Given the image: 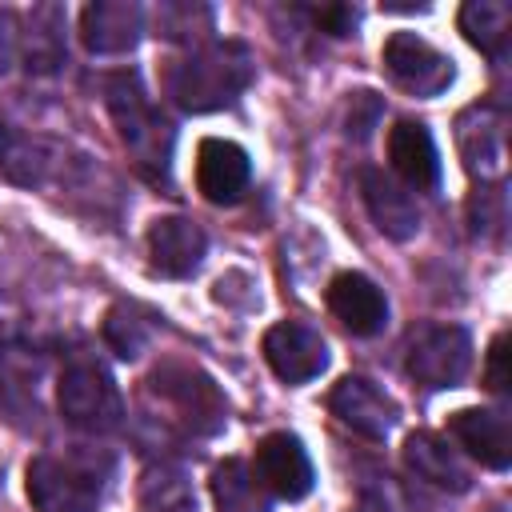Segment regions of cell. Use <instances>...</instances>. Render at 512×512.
Wrapping results in <instances>:
<instances>
[{"instance_id":"cell-1","label":"cell","mask_w":512,"mask_h":512,"mask_svg":"<svg viewBox=\"0 0 512 512\" xmlns=\"http://www.w3.org/2000/svg\"><path fill=\"white\" fill-rule=\"evenodd\" d=\"M252 80V56L244 44L224 40V44H200L192 56H184L172 76L168 92L184 112H216L232 104Z\"/></svg>"},{"instance_id":"cell-2","label":"cell","mask_w":512,"mask_h":512,"mask_svg":"<svg viewBox=\"0 0 512 512\" xmlns=\"http://www.w3.org/2000/svg\"><path fill=\"white\" fill-rule=\"evenodd\" d=\"M104 96H108V112L120 128V140L128 144V152L136 156V164L148 176H164L168 160H172V124L152 108L144 84L136 72H116L104 80Z\"/></svg>"},{"instance_id":"cell-3","label":"cell","mask_w":512,"mask_h":512,"mask_svg":"<svg viewBox=\"0 0 512 512\" xmlns=\"http://www.w3.org/2000/svg\"><path fill=\"white\" fill-rule=\"evenodd\" d=\"M108 460L96 456H36L28 464V496L40 512H96L104 496Z\"/></svg>"},{"instance_id":"cell-4","label":"cell","mask_w":512,"mask_h":512,"mask_svg":"<svg viewBox=\"0 0 512 512\" xmlns=\"http://www.w3.org/2000/svg\"><path fill=\"white\" fill-rule=\"evenodd\" d=\"M56 404H60V416L80 432H112L120 428V416H124L120 392L96 360H72L60 372Z\"/></svg>"},{"instance_id":"cell-5","label":"cell","mask_w":512,"mask_h":512,"mask_svg":"<svg viewBox=\"0 0 512 512\" xmlns=\"http://www.w3.org/2000/svg\"><path fill=\"white\" fill-rule=\"evenodd\" d=\"M472 368V336L460 324H428L408 344V372L424 388H456Z\"/></svg>"},{"instance_id":"cell-6","label":"cell","mask_w":512,"mask_h":512,"mask_svg":"<svg viewBox=\"0 0 512 512\" xmlns=\"http://www.w3.org/2000/svg\"><path fill=\"white\" fill-rule=\"evenodd\" d=\"M384 72L392 76V84H400L412 96H440L456 76L452 60L416 32H392L388 36Z\"/></svg>"},{"instance_id":"cell-7","label":"cell","mask_w":512,"mask_h":512,"mask_svg":"<svg viewBox=\"0 0 512 512\" xmlns=\"http://www.w3.org/2000/svg\"><path fill=\"white\" fill-rule=\"evenodd\" d=\"M148 392H160V400L176 412L172 420H180L188 432H216L224 424V400L212 388L208 376L192 372V368H156V376L148 380Z\"/></svg>"},{"instance_id":"cell-8","label":"cell","mask_w":512,"mask_h":512,"mask_svg":"<svg viewBox=\"0 0 512 512\" xmlns=\"http://www.w3.org/2000/svg\"><path fill=\"white\" fill-rule=\"evenodd\" d=\"M264 360L284 384H308L328 368V344L300 320H280L264 332Z\"/></svg>"},{"instance_id":"cell-9","label":"cell","mask_w":512,"mask_h":512,"mask_svg":"<svg viewBox=\"0 0 512 512\" xmlns=\"http://www.w3.org/2000/svg\"><path fill=\"white\" fill-rule=\"evenodd\" d=\"M252 472L260 480V488L268 496L280 500H304L312 492V460L304 452V444L292 432H272L256 444V460Z\"/></svg>"},{"instance_id":"cell-10","label":"cell","mask_w":512,"mask_h":512,"mask_svg":"<svg viewBox=\"0 0 512 512\" xmlns=\"http://www.w3.org/2000/svg\"><path fill=\"white\" fill-rule=\"evenodd\" d=\"M328 408H332V416L344 428H352V432H360L368 440H384L396 428V420H400L396 404L372 380H364V376H344L328 392Z\"/></svg>"},{"instance_id":"cell-11","label":"cell","mask_w":512,"mask_h":512,"mask_svg":"<svg viewBox=\"0 0 512 512\" xmlns=\"http://www.w3.org/2000/svg\"><path fill=\"white\" fill-rule=\"evenodd\" d=\"M460 156H464V168L472 176H480V184H496L504 180V168H508V148H504V116L488 104H476L460 116Z\"/></svg>"},{"instance_id":"cell-12","label":"cell","mask_w":512,"mask_h":512,"mask_svg":"<svg viewBox=\"0 0 512 512\" xmlns=\"http://www.w3.org/2000/svg\"><path fill=\"white\" fill-rule=\"evenodd\" d=\"M144 32V8L132 0H96L80 16V40L96 56L132 52Z\"/></svg>"},{"instance_id":"cell-13","label":"cell","mask_w":512,"mask_h":512,"mask_svg":"<svg viewBox=\"0 0 512 512\" xmlns=\"http://www.w3.org/2000/svg\"><path fill=\"white\" fill-rule=\"evenodd\" d=\"M248 176H252V164H248V152L240 144L220 140V136L200 140V148H196V188L204 192V200L236 204L248 188Z\"/></svg>"},{"instance_id":"cell-14","label":"cell","mask_w":512,"mask_h":512,"mask_svg":"<svg viewBox=\"0 0 512 512\" xmlns=\"http://www.w3.org/2000/svg\"><path fill=\"white\" fill-rule=\"evenodd\" d=\"M204 248H208V236L188 216H160L148 228V256L160 276H172V280L192 276L204 260Z\"/></svg>"},{"instance_id":"cell-15","label":"cell","mask_w":512,"mask_h":512,"mask_svg":"<svg viewBox=\"0 0 512 512\" xmlns=\"http://www.w3.org/2000/svg\"><path fill=\"white\" fill-rule=\"evenodd\" d=\"M360 188H364V204H368V212L384 236L408 240L420 232V204L408 192V184H400L396 176H388L380 168H364Z\"/></svg>"},{"instance_id":"cell-16","label":"cell","mask_w":512,"mask_h":512,"mask_svg":"<svg viewBox=\"0 0 512 512\" xmlns=\"http://www.w3.org/2000/svg\"><path fill=\"white\" fill-rule=\"evenodd\" d=\"M328 308L356 336H376L388 324V300H384V292L368 276H360V272L332 276V284H328Z\"/></svg>"},{"instance_id":"cell-17","label":"cell","mask_w":512,"mask_h":512,"mask_svg":"<svg viewBox=\"0 0 512 512\" xmlns=\"http://www.w3.org/2000/svg\"><path fill=\"white\" fill-rule=\"evenodd\" d=\"M448 432L484 468H496V472L508 468V460H512V432H508V416L504 412H496V408H460V412H452Z\"/></svg>"},{"instance_id":"cell-18","label":"cell","mask_w":512,"mask_h":512,"mask_svg":"<svg viewBox=\"0 0 512 512\" xmlns=\"http://www.w3.org/2000/svg\"><path fill=\"white\" fill-rule=\"evenodd\" d=\"M388 160L408 188H436L440 180V156L432 144V132L420 120H396L388 132Z\"/></svg>"},{"instance_id":"cell-19","label":"cell","mask_w":512,"mask_h":512,"mask_svg":"<svg viewBox=\"0 0 512 512\" xmlns=\"http://www.w3.org/2000/svg\"><path fill=\"white\" fill-rule=\"evenodd\" d=\"M404 464L416 480L440 488V492H468L472 476L464 468V460L456 456V448L432 432H412L404 440Z\"/></svg>"},{"instance_id":"cell-20","label":"cell","mask_w":512,"mask_h":512,"mask_svg":"<svg viewBox=\"0 0 512 512\" xmlns=\"http://www.w3.org/2000/svg\"><path fill=\"white\" fill-rule=\"evenodd\" d=\"M20 52L24 68L36 76H48L64 64V8L40 4L28 16V32H20Z\"/></svg>"},{"instance_id":"cell-21","label":"cell","mask_w":512,"mask_h":512,"mask_svg":"<svg viewBox=\"0 0 512 512\" xmlns=\"http://www.w3.org/2000/svg\"><path fill=\"white\" fill-rule=\"evenodd\" d=\"M460 32L468 44H476L484 56L504 60L508 40H512V8L504 0H468L460 8Z\"/></svg>"},{"instance_id":"cell-22","label":"cell","mask_w":512,"mask_h":512,"mask_svg":"<svg viewBox=\"0 0 512 512\" xmlns=\"http://www.w3.org/2000/svg\"><path fill=\"white\" fill-rule=\"evenodd\" d=\"M212 496L220 512H268V492L244 460H224L212 472Z\"/></svg>"},{"instance_id":"cell-23","label":"cell","mask_w":512,"mask_h":512,"mask_svg":"<svg viewBox=\"0 0 512 512\" xmlns=\"http://www.w3.org/2000/svg\"><path fill=\"white\" fill-rule=\"evenodd\" d=\"M140 500L152 512H192V488H188L184 472L172 464H156L144 472Z\"/></svg>"},{"instance_id":"cell-24","label":"cell","mask_w":512,"mask_h":512,"mask_svg":"<svg viewBox=\"0 0 512 512\" xmlns=\"http://www.w3.org/2000/svg\"><path fill=\"white\" fill-rule=\"evenodd\" d=\"M0 168H4L12 180H20V184L40 180V168H44L40 148H36L32 140H20V136L8 128L4 116H0Z\"/></svg>"},{"instance_id":"cell-25","label":"cell","mask_w":512,"mask_h":512,"mask_svg":"<svg viewBox=\"0 0 512 512\" xmlns=\"http://www.w3.org/2000/svg\"><path fill=\"white\" fill-rule=\"evenodd\" d=\"M104 336H108V344H112L124 360H132V356L144 348L148 328H144V320L132 316V308H112V312H108V324H104Z\"/></svg>"},{"instance_id":"cell-26","label":"cell","mask_w":512,"mask_h":512,"mask_svg":"<svg viewBox=\"0 0 512 512\" xmlns=\"http://www.w3.org/2000/svg\"><path fill=\"white\" fill-rule=\"evenodd\" d=\"M196 20L208 24V12L204 8H192V4H164L160 16H156V28H160V36L180 40V36H192Z\"/></svg>"},{"instance_id":"cell-27","label":"cell","mask_w":512,"mask_h":512,"mask_svg":"<svg viewBox=\"0 0 512 512\" xmlns=\"http://www.w3.org/2000/svg\"><path fill=\"white\" fill-rule=\"evenodd\" d=\"M312 20H316V28H324L328 36H348V32L356 28V8H352V4H324V8L312 12Z\"/></svg>"},{"instance_id":"cell-28","label":"cell","mask_w":512,"mask_h":512,"mask_svg":"<svg viewBox=\"0 0 512 512\" xmlns=\"http://www.w3.org/2000/svg\"><path fill=\"white\" fill-rule=\"evenodd\" d=\"M508 332H500L496 340H492V348H488V368H484V384L496 392V396H504L508 392Z\"/></svg>"},{"instance_id":"cell-29","label":"cell","mask_w":512,"mask_h":512,"mask_svg":"<svg viewBox=\"0 0 512 512\" xmlns=\"http://www.w3.org/2000/svg\"><path fill=\"white\" fill-rule=\"evenodd\" d=\"M20 56V24H16V12L0 8V76L16 64Z\"/></svg>"},{"instance_id":"cell-30","label":"cell","mask_w":512,"mask_h":512,"mask_svg":"<svg viewBox=\"0 0 512 512\" xmlns=\"http://www.w3.org/2000/svg\"><path fill=\"white\" fill-rule=\"evenodd\" d=\"M492 512H504V508H492Z\"/></svg>"}]
</instances>
